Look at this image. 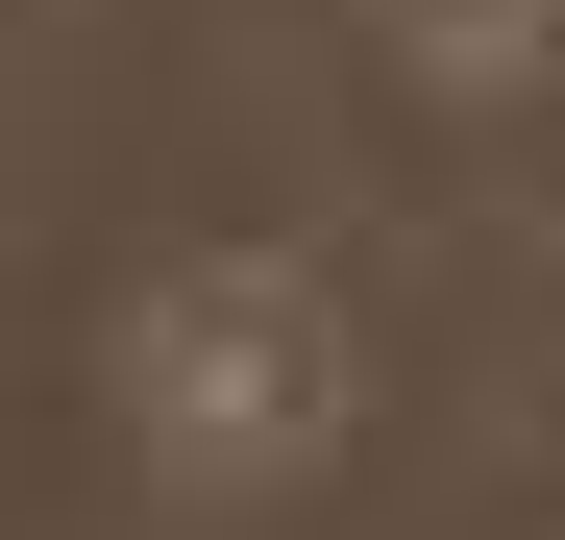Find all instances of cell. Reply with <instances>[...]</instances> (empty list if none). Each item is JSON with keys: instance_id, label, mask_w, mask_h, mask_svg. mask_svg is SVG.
Instances as JSON below:
<instances>
[{"instance_id": "cell-1", "label": "cell", "mask_w": 565, "mask_h": 540, "mask_svg": "<svg viewBox=\"0 0 565 540\" xmlns=\"http://www.w3.org/2000/svg\"><path fill=\"white\" fill-rule=\"evenodd\" d=\"M99 418H124V467L172 516H296L344 467V418H369V320H344L320 246H172L124 295V344H99Z\"/></svg>"}, {"instance_id": "cell-2", "label": "cell", "mask_w": 565, "mask_h": 540, "mask_svg": "<svg viewBox=\"0 0 565 540\" xmlns=\"http://www.w3.org/2000/svg\"><path fill=\"white\" fill-rule=\"evenodd\" d=\"M394 25H418L443 74H541V50H565V0H394Z\"/></svg>"}, {"instance_id": "cell-3", "label": "cell", "mask_w": 565, "mask_h": 540, "mask_svg": "<svg viewBox=\"0 0 565 540\" xmlns=\"http://www.w3.org/2000/svg\"><path fill=\"white\" fill-rule=\"evenodd\" d=\"M516 172H541V222H565V50H541V123H516Z\"/></svg>"}]
</instances>
